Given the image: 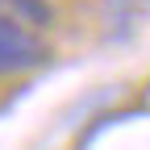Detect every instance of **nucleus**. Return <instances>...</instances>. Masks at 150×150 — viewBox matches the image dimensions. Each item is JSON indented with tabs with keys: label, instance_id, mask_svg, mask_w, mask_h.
Here are the masks:
<instances>
[{
	"label": "nucleus",
	"instance_id": "obj_1",
	"mask_svg": "<svg viewBox=\"0 0 150 150\" xmlns=\"http://www.w3.org/2000/svg\"><path fill=\"white\" fill-rule=\"evenodd\" d=\"M46 63V46L21 17L0 8V75H21Z\"/></svg>",
	"mask_w": 150,
	"mask_h": 150
}]
</instances>
